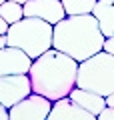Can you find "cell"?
Here are the masks:
<instances>
[{
    "label": "cell",
    "mask_w": 114,
    "mask_h": 120,
    "mask_svg": "<svg viewBox=\"0 0 114 120\" xmlns=\"http://www.w3.org/2000/svg\"><path fill=\"white\" fill-rule=\"evenodd\" d=\"M78 62L56 48H48L44 54L32 60L28 70L30 88L34 94L44 96L50 102L66 98L76 86Z\"/></svg>",
    "instance_id": "1"
},
{
    "label": "cell",
    "mask_w": 114,
    "mask_h": 120,
    "mask_svg": "<svg viewBox=\"0 0 114 120\" xmlns=\"http://www.w3.org/2000/svg\"><path fill=\"white\" fill-rule=\"evenodd\" d=\"M102 46L104 34L100 32V26L92 14L64 16L52 26V48L64 52L76 62H82L100 52Z\"/></svg>",
    "instance_id": "2"
},
{
    "label": "cell",
    "mask_w": 114,
    "mask_h": 120,
    "mask_svg": "<svg viewBox=\"0 0 114 120\" xmlns=\"http://www.w3.org/2000/svg\"><path fill=\"white\" fill-rule=\"evenodd\" d=\"M6 46L20 48L32 60L38 58L52 48V24L34 16H22L18 22L8 26Z\"/></svg>",
    "instance_id": "3"
},
{
    "label": "cell",
    "mask_w": 114,
    "mask_h": 120,
    "mask_svg": "<svg viewBox=\"0 0 114 120\" xmlns=\"http://www.w3.org/2000/svg\"><path fill=\"white\" fill-rule=\"evenodd\" d=\"M76 88L88 90L100 96L114 92V56L100 50L90 58L78 62Z\"/></svg>",
    "instance_id": "4"
},
{
    "label": "cell",
    "mask_w": 114,
    "mask_h": 120,
    "mask_svg": "<svg viewBox=\"0 0 114 120\" xmlns=\"http://www.w3.org/2000/svg\"><path fill=\"white\" fill-rule=\"evenodd\" d=\"M52 102L44 96L30 92L26 98L8 108V120H46Z\"/></svg>",
    "instance_id": "5"
},
{
    "label": "cell",
    "mask_w": 114,
    "mask_h": 120,
    "mask_svg": "<svg viewBox=\"0 0 114 120\" xmlns=\"http://www.w3.org/2000/svg\"><path fill=\"white\" fill-rule=\"evenodd\" d=\"M32 92L30 88V78L28 74H8V76H0V104L8 110L16 102Z\"/></svg>",
    "instance_id": "6"
},
{
    "label": "cell",
    "mask_w": 114,
    "mask_h": 120,
    "mask_svg": "<svg viewBox=\"0 0 114 120\" xmlns=\"http://www.w3.org/2000/svg\"><path fill=\"white\" fill-rule=\"evenodd\" d=\"M22 12H24V16L40 18L52 26L66 16L60 0H28L26 4H22Z\"/></svg>",
    "instance_id": "7"
},
{
    "label": "cell",
    "mask_w": 114,
    "mask_h": 120,
    "mask_svg": "<svg viewBox=\"0 0 114 120\" xmlns=\"http://www.w3.org/2000/svg\"><path fill=\"white\" fill-rule=\"evenodd\" d=\"M32 58L14 46L0 48V76L8 74H28Z\"/></svg>",
    "instance_id": "8"
},
{
    "label": "cell",
    "mask_w": 114,
    "mask_h": 120,
    "mask_svg": "<svg viewBox=\"0 0 114 120\" xmlns=\"http://www.w3.org/2000/svg\"><path fill=\"white\" fill-rule=\"evenodd\" d=\"M46 120H96V116L86 112L84 108L74 104L66 96V98H60L56 102H52Z\"/></svg>",
    "instance_id": "9"
},
{
    "label": "cell",
    "mask_w": 114,
    "mask_h": 120,
    "mask_svg": "<svg viewBox=\"0 0 114 120\" xmlns=\"http://www.w3.org/2000/svg\"><path fill=\"white\" fill-rule=\"evenodd\" d=\"M68 98H70L74 104H78L80 108H84L86 112L94 114V116H98V114H100V112L106 108L104 96L94 94V92H88V90H82V88H76V86L70 90Z\"/></svg>",
    "instance_id": "10"
},
{
    "label": "cell",
    "mask_w": 114,
    "mask_h": 120,
    "mask_svg": "<svg viewBox=\"0 0 114 120\" xmlns=\"http://www.w3.org/2000/svg\"><path fill=\"white\" fill-rule=\"evenodd\" d=\"M92 16L96 18L104 38L114 36V0H96L92 8Z\"/></svg>",
    "instance_id": "11"
},
{
    "label": "cell",
    "mask_w": 114,
    "mask_h": 120,
    "mask_svg": "<svg viewBox=\"0 0 114 120\" xmlns=\"http://www.w3.org/2000/svg\"><path fill=\"white\" fill-rule=\"evenodd\" d=\"M66 16H80V14H92L96 0H60Z\"/></svg>",
    "instance_id": "12"
},
{
    "label": "cell",
    "mask_w": 114,
    "mask_h": 120,
    "mask_svg": "<svg viewBox=\"0 0 114 120\" xmlns=\"http://www.w3.org/2000/svg\"><path fill=\"white\" fill-rule=\"evenodd\" d=\"M0 16L4 18V22H8V26L14 24V22H18L22 16H24V12H22V4L12 2V0H4V2L0 4Z\"/></svg>",
    "instance_id": "13"
},
{
    "label": "cell",
    "mask_w": 114,
    "mask_h": 120,
    "mask_svg": "<svg viewBox=\"0 0 114 120\" xmlns=\"http://www.w3.org/2000/svg\"><path fill=\"white\" fill-rule=\"evenodd\" d=\"M96 120H114V108H110V106H106L104 110H102L100 114L96 116Z\"/></svg>",
    "instance_id": "14"
},
{
    "label": "cell",
    "mask_w": 114,
    "mask_h": 120,
    "mask_svg": "<svg viewBox=\"0 0 114 120\" xmlns=\"http://www.w3.org/2000/svg\"><path fill=\"white\" fill-rule=\"evenodd\" d=\"M102 50L114 56V36H108V38H104V46H102Z\"/></svg>",
    "instance_id": "15"
},
{
    "label": "cell",
    "mask_w": 114,
    "mask_h": 120,
    "mask_svg": "<svg viewBox=\"0 0 114 120\" xmlns=\"http://www.w3.org/2000/svg\"><path fill=\"white\" fill-rule=\"evenodd\" d=\"M8 32V22H4V18L0 16V36H4Z\"/></svg>",
    "instance_id": "16"
},
{
    "label": "cell",
    "mask_w": 114,
    "mask_h": 120,
    "mask_svg": "<svg viewBox=\"0 0 114 120\" xmlns=\"http://www.w3.org/2000/svg\"><path fill=\"white\" fill-rule=\"evenodd\" d=\"M104 102H106V106L114 108V92H112V94H108V96H104Z\"/></svg>",
    "instance_id": "17"
},
{
    "label": "cell",
    "mask_w": 114,
    "mask_h": 120,
    "mask_svg": "<svg viewBox=\"0 0 114 120\" xmlns=\"http://www.w3.org/2000/svg\"><path fill=\"white\" fill-rule=\"evenodd\" d=\"M0 120H8V110L0 104Z\"/></svg>",
    "instance_id": "18"
},
{
    "label": "cell",
    "mask_w": 114,
    "mask_h": 120,
    "mask_svg": "<svg viewBox=\"0 0 114 120\" xmlns=\"http://www.w3.org/2000/svg\"><path fill=\"white\" fill-rule=\"evenodd\" d=\"M4 46H6V34L0 36V48H4Z\"/></svg>",
    "instance_id": "19"
},
{
    "label": "cell",
    "mask_w": 114,
    "mask_h": 120,
    "mask_svg": "<svg viewBox=\"0 0 114 120\" xmlns=\"http://www.w3.org/2000/svg\"><path fill=\"white\" fill-rule=\"evenodd\" d=\"M12 2H18V4H26L28 0H12Z\"/></svg>",
    "instance_id": "20"
},
{
    "label": "cell",
    "mask_w": 114,
    "mask_h": 120,
    "mask_svg": "<svg viewBox=\"0 0 114 120\" xmlns=\"http://www.w3.org/2000/svg\"><path fill=\"white\" fill-rule=\"evenodd\" d=\"M2 2H4V0H0V4H2Z\"/></svg>",
    "instance_id": "21"
}]
</instances>
